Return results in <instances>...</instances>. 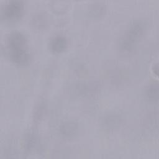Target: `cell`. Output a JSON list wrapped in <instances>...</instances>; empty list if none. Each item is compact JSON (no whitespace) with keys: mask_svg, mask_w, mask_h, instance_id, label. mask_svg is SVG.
Segmentation results:
<instances>
[{"mask_svg":"<svg viewBox=\"0 0 159 159\" xmlns=\"http://www.w3.org/2000/svg\"><path fill=\"white\" fill-rule=\"evenodd\" d=\"M147 97L151 99H157L158 96V86L157 84H152L146 90Z\"/></svg>","mask_w":159,"mask_h":159,"instance_id":"52a82bcc","label":"cell"},{"mask_svg":"<svg viewBox=\"0 0 159 159\" xmlns=\"http://www.w3.org/2000/svg\"><path fill=\"white\" fill-rule=\"evenodd\" d=\"M77 130L76 125L75 123L67 122L63 124L60 127L61 134L65 137H71L73 135Z\"/></svg>","mask_w":159,"mask_h":159,"instance_id":"8992f818","label":"cell"},{"mask_svg":"<svg viewBox=\"0 0 159 159\" xmlns=\"http://www.w3.org/2000/svg\"><path fill=\"white\" fill-rule=\"evenodd\" d=\"M23 4L20 1L13 0L8 2L2 10V17L9 20H16L22 14Z\"/></svg>","mask_w":159,"mask_h":159,"instance_id":"7a4b0ae2","label":"cell"},{"mask_svg":"<svg viewBox=\"0 0 159 159\" xmlns=\"http://www.w3.org/2000/svg\"><path fill=\"white\" fill-rule=\"evenodd\" d=\"M67 45V40L63 35H57L50 42V48L55 53H60L63 51Z\"/></svg>","mask_w":159,"mask_h":159,"instance_id":"5b68a950","label":"cell"},{"mask_svg":"<svg viewBox=\"0 0 159 159\" xmlns=\"http://www.w3.org/2000/svg\"><path fill=\"white\" fill-rule=\"evenodd\" d=\"M9 49L24 47L26 43V37L22 32H13L7 39Z\"/></svg>","mask_w":159,"mask_h":159,"instance_id":"277c9868","label":"cell"},{"mask_svg":"<svg viewBox=\"0 0 159 159\" xmlns=\"http://www.w3.org/2000/svg\"><path fill=\"white\" fill-rule=\"evenodd\" d=\"M153 69H155V70H153L154 71H155V75H158V65H155V66H153Z\"/></svg>","mask_w":159,"mask_h":159,"instance_id":"ba28073f","label":"cell"},{"mask_svg":"<svg viewBox=\"0 0 159 159\" xmlns=\"http://www.w3.org/2000/svg\"><path fill=\"white\" fill-rule=\"evenodd\" d=\"M143 24L140 21L134 22L121 39L120 47L124 51L131 50L143 33Z\"/></svg>","mask_w":159,"mask_h":159,"instance_id":"6da1fadb","label":"cell"},{"mask_svg":"<svg viewBox=\"0 0 159 159\" xmlns=\"http://www.w3.org/2000/svg\"><path fill=\"white\" fill-rule=\"evenodd\" d=\"M9 55L12 60L18 65L26 64L29 60V53L24 47L9 49Z\"/></svg>","mask_w":159,"mask_h":159,"instance_id":"3957f363","label":"cell"}]
</instances>
